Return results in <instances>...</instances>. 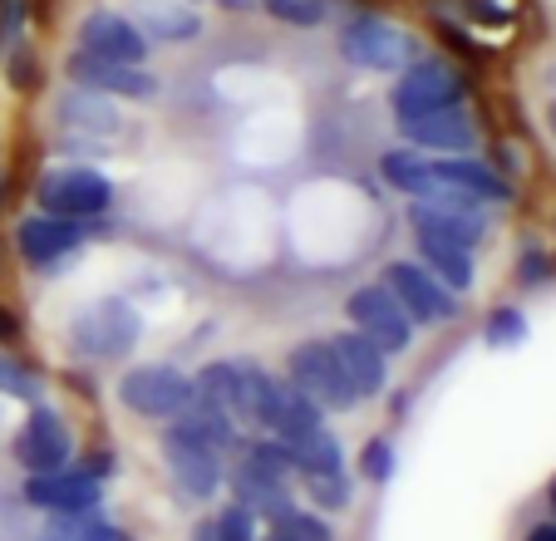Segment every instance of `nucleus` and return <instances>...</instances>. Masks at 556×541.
Instances as JSON below:
<instances>
[{
    "instance_id": "nucleus-1",
    "label": "nucleus",
    "mask_w": 556,
    "mask_h": 541,
    "mask_svg": "<svg viewBox=\"0 0 556 541\" xmlns=\"http://www.w3.org/2000/svg\"><path fill=\"white\" fill-rule=\"evenodd\" d=\"M138 335H143V315L124 295H104V301L85 305L70 320L74 354H89V360H118V354H128L138 344Z\"/></svg>"
},
{
    "instance_id": "nucleus-2",
    "label": "nucleus",
    "mask_w": 556,
    "mask_h": 541,
    "mask_svg": "<svg viewBox=\"0 0 556 541\" xmlns=\"http://www.w3.org/2000/svg\"><path fill=\"white\" fill-rule=\"evenodd\" d=\"M291 453L281 443H252L247 448L242 468L231 473V488H237V502L252 507L256 517H271V527L291 512V498H286V478H291Z\"/></svg>"
},
{
    "instance_id": "nucleus-3",
    "label": "nucleus",
    "mask_w": 556,
    "mask_h": 541,
    "mask_svg": "<svg viewBox=\"0 0 556 541\" xmlns=\"http://www.w3.org/2000/svg\"><path fill=\"white\" fill-rule=\"evenodd\" d=\"M286 369H291V385L301 389L305 399H311L315 408H336V414H350V408L359 404L355 385L345 379V369H340L336 350H330V340H305L291 350V360H286Z\"/></svg>"
},
{
    "instance_id": "nucleus-4",
    "label": "nucleus",
    "mask_w": 556,
    "mask_h": 541,
    "mask_svg": "<svg viewBox=\"0 0 556 541\" xmlns=\"http://www.w3.org/2000/svg\"><path fill=\"white\" fill-rule=\"evenodd\" d=\"M340 54L355 70H375V74H400L404 64H414V40L384 15H355L340 30Z\"/></svg>"
},
{
    "instance_id": "nucleus-5",
    "label": "nucleus",
    "mask_w": 556,
    "mask_h": 541,
    "mask_svg": "<svg viewBox=\"0 0 556 541\" xmlns=\"http://www.w3.org/2000/svg\"><path fill=\"white\" fill-rule=\"evenodd\" d=\"M463 104V79L448 60H414L400 70L394 89H389V109L394 118H419L433 109H453Z\"/></svg>"
},
{
    "instance_id": "nucleus-6",
    "label": "nucleus",
    "mask_w": 556,
    "mask_h": 541,
    "mask_svg": "<svg viewBox=\"0 0 556 541\" xmlns=\"http://www.w3.org/2000/svg\"><path fill=\"white\" fill-rule=\"evenodd\" d=\"M35 198H40V212H50V217L89 222L114 202V183L104 173H94V167H50L40 177Z\"/></svg>"
},
{
    "instance_id": "nucleus-7",
    "label": "nucleus",
    "mask_w": 556,
    "mask_h": 541,
    "mask_svg": "<svg viewBox=\"0 0 556 541\" xmlns=\"http://www.w3.org/2000/svg\"><path fill=\"white\" fill-rule=\"evenodd\" d=\"M384 291L400 301V311L409 315L414 325H439V320L458 315V295H453L429 266H419V261H389Z\"/></svg>"
},
{
    "instance_id": "nucleus-8",
    "label": "nucleus",
    "mask_w": 556,
    "mask_h": 541,
    "mask_svg": "<svg viewBox=\"0 0 556 541\" xmlns=\"http://www.w3.org/2000/svg\"><path fill=\"white\" fill-rule=\"evenodd\" d=\"M118 399L143 418H178L192 399V379L173 365H134L118 379Z\"/></svg>"
},
{
    "instance_id": "nucleus-9",
    "label": "nucleus",
    "mask_w": 556,
    "mask_h": 541,
    "mask_svg": "<svg viewBox=\"0 0 556 541\" xmlns=\"http://www.w3.org/2000/svg\"><path fill=\"white\" fill-rule=\"evenodd\" d=\"M345 311H350V320H355V330L365 335L379 354H404L414 344V320L400 311V301H394L384 286H359V291H350Z\"/></svg>"
},
{
    "instance_id": "nucleus-10",
    "label": "nucleus",
    "mask_w": 556,
    "mask_h": 541,
    "mask_svg": "<svg viewBox=\"0 0 556 541\" xmlns=\"http://www.w3.org/2000/svg\"><path fill=\"white\" fill-rule=\"evenodd\" d=\"M262 375L266 369L242 365V360H217V365H207L192 379V389H198L227 424H256V389H262Z\"/></svg>"
},
{
    "instance_id": "nucleus-11",
    "label": "nucleus",
    "mask_w": 556,
    "mask_h": 541,
    "mask_svg": "<svg viewBox=\"0 0 556 541\" xmlns=\"http://www.w3.org/2000/svg\"><path fill=\"white\" fill-rule=\"evenodd\" d=\"M256 424L271 428V438L281 448H295L301 438H311L315 428H326L320 424V408H315L291 379L281 385V379H271V375H262V389H256Z\"/></svg>"
},
{
    "instance_id": "nucleus-12",
    "label": "nucleus",
    "mask_w": 556,
    "mask_h": 541,
    "mask_svg": "<svg viewBox=\"0 0 556 541\" xmlns=\"http://www.w3.org/2000/svg\"><path fill=\"white\" fill-rule=\"evenodd\" d=\"M70 453H74V438H70V428H64V418L54 414V408L35 404L30 418L21 424V433H15V463H21L30 478H40V473L64 468Z\"/></svg>"
},
{
    "instance_id": "nucleus-13",
    "label": "nucleus",
    "mask_w": 556,
    "mask_h": 541,
    "mask_svg": "<svg viewBox=\"0 0 556 541\" xmlns=\"http://www.w3.org/2000/svg\"><path fill=\"white\" fill-rule=\"evenodd\" d=\"M99 498H104V478L94 468H54L40 473V478L25 482V502L50 517H64V512H94Z\"/></svg>"
},
{
    "instance_id": "nucleus-14",
    "label": "nucleus",
    "mask_w": 556,
    "mask_h": 541,
    "mask_svg": "<svg viewBox=\"0 0 556 541\" xmlns=\"http://www.w3.org/2000/svg\"><path fill=\"white\" fill-rule=\"evenodd\" d=\"M64 74H70L74 89H94V95H118V99H153L157 95V79L143 64H109L85 50L70 54Z\"/></svg>"
},
{
    "instance_id": "nucleus-15",
    "label": "nucleus",
    "mask_w": 556,
    "mask_h": 541,
    "mask_svg": "<svg viewBox=\"0 0 556 541\" xmlns=\"http://www.w3.org/2000/svg\"><path fill=\"white\" fill-rule=\"evenodd\" d=\"M89 237L85 222H74V217H50V212H30V217L15 227V241H21V256L30 261L35 270H50L60 266L64 256H70L79 241Z\"/></svg>"
},
{
    "instance_id": "nucleus-16",
    "label": "nucleus",
    "mask_w": 556,
    "mask_h": 541,
    "mask_svg": "<svg viewBox=\"0 0 556 541\" xmlns=\"http://www.w3.org/2000/svg\"><path fill=\"white\" fill-rule=\"evenodd\" d=\"M79 50L94 54V60H109V64H143L148 60L143 30L118 11L85 15V25H79Z\"/></svg>"
},
{
    "instance_id": "nucleus-17",
    "label": "nucleus",
    "mask_w": 556,
    "mask_h": 541,
    "mask_svg": "<svg viewBox=\"0 0 556 541\" xmlns=\"http://www.w3.org/2000/svg\"><path fill=\"white\" fill-rule=\"evenodd\" d=\"M400 134L414 148H429V153H468L472 138H478L472 134V118L463 114V104L433 109V114H419V118H400Z\"/></svg>"
},
{
    "instance_id": "nucleus-18",
    "label": "nucleus",
    "mask_w": 556,
    "mask_h": 541,
    "mask_svg": "<svg viewBox=\"0 0 556 541\" xmlns=\"http://www.w3.org/2000/svg\"><path fill=\"white\" fill-rule=\"evenodd\" d=\"M163 448H168V463H173V478L188 498H212L222 488V458L217 448L207 443H192V438L178 433H163Z\"/></svg>"
},
{
    "instance_id": "nucleus-19",
    "label": "nucleus",
    "mask_w": 556,
    "mask_h": 541,
    "mask_svg": "<svg viewBox=\"0 0 556 541\" xmlns=\"http://www.w3.org/2000/svg\"><path fill=\"white\" fill-rule=\"evenodd\" d=\"M128 21L143 30V40H163V45H188L202 35V15L192 11L188 0H134Z\"/></svg>"
},
{
    "instance_id": "nucleus-20",
    "label": "nucleus",
    "mask_w": 556,
    "mask_h": 541,
    "mask_svg": "<svg viewBox=\"0 0 556 541\" xmlns=\"http://www.w3.org/2000/svg\"><path fill=\"white\" fill-rule=\"evenodd\" d=\"M433 177H439V188H458L478 202H507L513 198V183H507L497 167H488L483 158H429Z\"/></svg>"
},
{
    "instance_id": "nucleus-21",
    "label": "nucleus",
    "mask_w": 556,
    "mask_h": 541,
    "mask_svg": "<svg viewBox=\"0 0 556 541\" xmlns=\"http://www.w3.org/2000/svg\"><path fill=\"white\" fill-rule=\"evenodd\" d=\"M330 350H336L340 369H345V379L355 385L359 399H369V394H379V389H384V379H389V354H379L359 330L336 335V340H330Z\"/></svg>"
},
{
    "instance_id": "nucleus-22",
    "label": "nucleus",
    "mask_w": 556,
    "mask_h": 541,
    "mask_svg": "<svg viewBox=\"0 0 556 541\" xmlns=\"http://www.w3.org/2000/svg\"><path fill=\"white\" fill-rule=\"evenodd\" d=\"M60 124L70 128L74 143H85V148H89V138L118 134V114L109 109L104 95H94V89H70V95L60 99Z\"/></svg>"
},
{
    "instance_id": "nucleus-23",
    "label": "nucleus",
    "mask_w": 556,
    "mask_h": 541,
    "mask_svg": "<svg viewBox=\"0 0 556 541\" xmlns=\"http://www.w3.org/2000/svg\"><path fill=\"white\" fill-rule=\"evenodd\" d=\"M409 222L424 237L458 241V247H468V251L483 241V212H453V207H433V202H414Z\"/></svg>"
},
{
    "instance_id": "nucleus-24",
    "label": "nucleus",
    "mask_w": 556,
    "mask_h": 541,
    "mask_svg": "<svg viewBox=\"0 0 556 541\" xmlns=\"http://www.w3.org/2000/svg\"><path fill=\"white\" fill-rule=\"evenodd\" d=\"M414 241H419V256H424L419 266H429L453 295L468 291V286H472V251L468 247L443 241V237H424V231H414Z\"/></svg>"
},
{
    "instance_id": "nucleus-25",
    "label": "nucleus",
    "mask_w": 556,
    "mask_h": 541,
    "mask_svg": "<svg viewBox=\"0 0 556 541\" xmlns=\"http://www.w3.org/2000/svg\"><path fill=\"white\" fill-rule=\"evenodd\" d=\"M379 173H384V183L394 192H409L414 202H433L439 198V177H433V167H429V158H419V153H384V163H379Z\"/></svg>"
},
{
    "instance_id": "nucleus-26",
    "label": "nucleus",
    "mask_w": 556,
    "mask_h": 541,
    "mask_svg": "<svg viewBox=\"0 0 556 541\" xmlns=\"http://www.w3.org/2000/svg\"><path fill=\"white\" fill-rule=\"evenodd\" d=\"M291 453V468L301 473V478H320V473H345V453H340L336 433L330 428H315L311 438H301L295 448H286Z\"/></svg>"
},
{
    "instance_id": "nucleus-27",
    "label": "nucleus",
    "mask_w": 556,
    "mask_h": 541,
    "mask_svg": "<svg viewBox=\"0 0 556 541\" xmlns=\"http://www.w3.org/2000/svg\"><path fill=\"white\" fill-rule=\"evenodd\" d=\"M50 537L54 541H128L124 531H114L104 517H99V507L94 512H64V517H54Z\"/></svg>"
},
{
    "instance_id": "nucleus-28",
    "label": "nucleus",
    "mask_w": 556,
    "mask_h": 541,
    "mask_svg": "<svg viewBox=\"0 0 556 541\" xmlns=\"http://www.w3.org/2000/svg\"><path fill=\"white\" fill-rule=\"evenodd\" d=\"M276 25H295V30H315V25H326L330 15V0H256Z\"/></svg>"
},
{
    "instance_id": "nucleus-29",
    "label": "nucleus",
    "mask_w": 556,
    "mask_h": 541,
    "mask_svg": "<svg viewBox=\"0 0 556 541\" xmlns=\"http://www.w3.org/2000/svg\"><path fill=\"white\" fill-rule=\"evenodd\" d=\"M0 394L40 404V379H35V369H25L15 354H0Z\"/></svg>"
},
{
    "instance_id": "nucleus-30",
    "label": "nucleus",
    "mask_w": 556,
    "mask_h": 541,
    "mask_svg": "<svg viewBox=\"0 0 556 541\" xmlns=\"http://www.w3.org/2000/svg\"><path fill=\"white\" fill-rule=\"evenodd\" d=\"M271 531H281L286 541H336V531H330L326 521L315 517V512H295V507L286 512V517L276 521Z\"/></svg>"
},
{
    "instance_id": "nucleus-31",
    "label": "nucleus",
    "mask_w": 556,
    "mask_h": 541,
    "mask_svg": "<svg viewBox=\"0 0 556 541\" xmlns=\"http://www.w3.org/2000/svg\"><path fill=\"white\" fill-rule=\"evenodd\" d=\"M488 344L493 350H513V344H522L527 340V320H522V311H513V305H503V311H493V320H488Z\"/></svg>"
},
{
    "instance_id": "nucleus-32",
    "label": "nucleus",
    "mask_w": 556,
    "mask_h": 541,
    "mask_svg": "<svg viewBox=\"0 0 556 541\" xmlns=\"http://www.w3.org/2000/svg\"><path fill=\"white\" fill-rule=\"evenodd\" d=\"M5 79H11L21 95H30L35 84H40V60H35V50L11 45V50H5Z\"/></svg>"
},
{
    "instance_id": "nucleus-33",
    "label": "nucleus",
    "mask_w": 556,
    "mask_h": 541,
    "mask_svg": "<svg viewBox=\"0 0 556 541\" xmlns=\"http://www.w3.org/2000/svg\"><path fill=\"white\" fill-rule=\"evenodd\" d=\"M305 492H311L315 507H345L350 502V478L345 473H320V478H305Z\"/></svg>"
},
{
    "instance_id": "nucleus-34",
    "label": "nucleus",
    "mask_w": 556,
    "mask_h": 541,
    "mask_svg": "<svg viewBox=\"0 0 556 541\" xmlns=\"http://www.w3.org/2000/svg\"><path fill=\"white\" fill-rule=\"evenodd\" d=\"M217 537L222 541H256V512L242 507V502H231L217 517Z\"/></svg>"
},
{
    "instance_id": "nucleus-35",
    "label": "nucleus",
    "mask_w": 556,
    "mask_h": 541,
    "mask_svg": "<svg viewBox=\"0 0 556 541\" xmlns=\"http://www.w3.org/2000/svg\"><path fill=\"white\" fill-rule=\"evenodd\" d=\"M359 468H365V478H369V482H384L389 473H394V448H389L384 438L365 443V453H359Z\"/></svg>"
},
{
    "instance_id": "nucleus-36",
    "label": "nucleus",
    "mask_w": 556,
    "mask_h": 541,
    "mask_svg": "<svg viewBox=\"0 0 556 541\" xmlns=\"http://www.w3.org/2000/svg\"><path fill=\"white\" fill-rule=\"evenodd\" d=\"M21 25H25V0H5L0 5V54L21 45Z\"/></svg>"
},
{
    "instance_id": "nucleus-37",
    "label": "nucleus",
    "mask_w": 556,
    "mask_h": 541,
    "mask_svg": "<svg viewBox=\"0 0 556 541\" xmlns=\"http://www.w3.org/2000/svg\"><path fill=\"white\" fill-rule=\"evenodd\" d=\"M15 335H21V325H15V315L0 305V340H15Z\"/></svg>"
},
{
    "instance_id": "nucleus-38",
    "label": "nucleus",
    "mask_w": 556,
    "mask_h": 541,
    "mask_svg": "<svg viewBox=\"0 0 556 541\" xmlns=\"http://www.w3.org/2000/svg\"><path fill=\"white\" fill-rule=\"evenodd\" d=\"M542 266H546V261H542V256H527V281H542V276H546V270H542Z\"/></svg>"
},
{
    "instance_id": "nucleus-39",
    "label": "nucleus",
    "mask_w": 556,
    "mask_h": 541,
    "mask_svg": "<svg viewBox=\"0 0 556 541\" xmlns=\"http://www.w3.org/2000/svg\"><path fill=\"white\" fill-rule=\"evenodd\" d=\"M527 541H556V521H546V527H536Z\"/></svg>"
},
{
    "instance_id": "nucleus-40",
    "label": "nucleus",
    "mask_w": 556,
    "mask_h": 541,
    "mask_svg": "<svg viewBox=\"0 0 556 541\" xmlns=\"http://www.w3.org/2000/svg\"><path fill=\"white\" fill-rule=\"evenodd\" d=\"M217 5H222V11H252L256 0H217Z\"/></svg>"
},
{
    "instance_id": "nucleus-41",
    "label": "nucleus",
    "mask_w": 556,
    "mask_h": 541,
    "mask_svg": "<svg viewBox=\"0 0 556 541\" xmlns=\"http://www.w3.org/2000/svg\"><path fill=\"white\" fill-rule=\"evenodd\" d=\"M266 541H286V537H281V531H271V537H266Z\"/></svg>"
},
{
    "instance_id": "nucleus-42",
    "label": "nucleus",
    "mask_w": 556,
    "mask_h": 541,
    "mask_svg": "<svg viewBox=\"0 0 556 541\" xmlns=\"http://www.w3.org/2000/svg\"><path fill=\"white\" fill-rule=\"evenodd\" d=\"M0 202H5V177H0Z\"/></svg>"
},
{
    "instance_id": "nucleus-43",
    "label": "nucleus",
    "mask_w": 556,
    "mask_h": 541,
    "mask_svg": "<svg viewBox=\"0 0 556 541\" xmlns=\"http://www.w3.org/2000/svg\"><path fill=\"white\" fill-rule=\"evenodd\" d=\"M552 507H556V482H552Z\"/></svg>"
},
{
    "instance_id": "nucleus-44",
    "label": "nucleus",
    "mask_w": 556,
    "mask_h": 541,
    "mask_svg": "<svg viewBox=\"0 0 556 541\" xmlns=\"http://www.w3.org/2000/svg\"><path fill=\"white\" fill-rule=\"evenodd\" d=\"M552 124H556V109H552Z\"/></svg>"
},
{
    "instance_id": "nucleus-45",
    "label": "nucleus",
    "mask_w": 556,
    "mask_h": 541,
    "mask_svg": "<svg viewBox=\"0 0 556 541\" xmlns=\"http://www.w3.org/2000/svg\"><path fill=\"white\" fill-rule=\"evenodd\" d=\"M50 541H54V537H50Z\"/></svg>"
}]
</instances>
